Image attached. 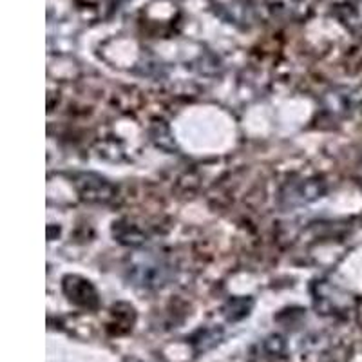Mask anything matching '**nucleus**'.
Here are the masks:
<instances>
[{
    "label": "nucleus",
    "mask_w": 362,
    "mask_h": 362,
    "mask_svg": "<svg viewBox=\"0 0 362 362\" xmlns=\"http://www.w3.org/2000/svg\"><path fill=\"white\" fill-rule=\"evenodd\" d=\"M80 192L87 199H109L111 198V187L103 180L96 176H82V181L78 183Z\"/></svg>",
    "instance_id": "3"
},
{
    "label": "nucleus",
    "mask_w": 362,
    "mask_h": 362,
    "mask_svg": "<svg viewBox=\"0 0 362 362\" xmlns=\"http://www.w3.org/2000/svg\"><path fill=\"white\" fill-rule=\"evenodd\" d=\"M64 288L69 299L76 305L89 306V308L96 306V292L87 281L78 279V277H67Z\"/></svg>",
    "instance_id": "2"
},
{
    "label": "nucleus",
    "mask_w": 362,
    "mask_h": 362,
    "mask_svg": "<svg viewBox=\"0 0 362 362\" xmlns=\"http://www.w3.org/2000/svg\"><path fill=\"white\" fill-rule=\"evenodd\" d=\"M167 272L169 268L161 261L145 259V263L132 267V279L141 286H160L167 281Z\"/></svg>",
    "instance_id": "1"
}]
</instances>
